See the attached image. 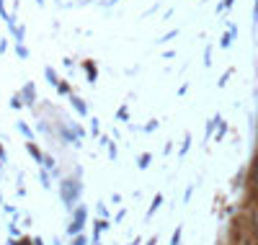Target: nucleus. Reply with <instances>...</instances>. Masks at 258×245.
I'll return each mask as SVG.
<instances>
[]
</instances>
